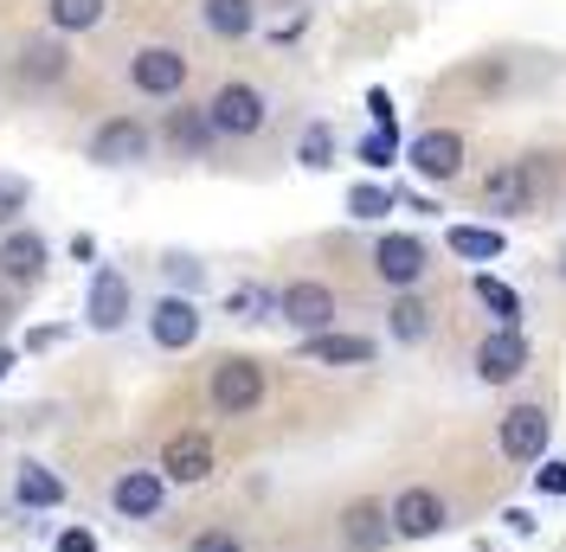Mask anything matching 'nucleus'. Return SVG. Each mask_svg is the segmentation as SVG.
I'll use <instances>...</instances> for the list:
<instances>
[{
  "instance_id": "obj_1",
  "label": "nucleus",
  "mask_w": 566,
  "mask_h": 552,
  "mask_svg": "<svg viewBox=\"0 0 566 552\" xmlns=\"http://www.w3.org/2000/svg\"><path fill=\"white\" fill-rule=\"evenodd\" d=\"M264 405V367L245 360V353H232V360H219L212 367V412L226 417H245Z\"/></svg>"
},
{
  "instance_id": "obj_2",
  "label": "nucleus",
  "mask_w": 566,
  "mask_h": 552,
  "mask_svg": "<svg viewBox=\"0 0 566 552\" xmlns=\"http://www.w3.org/2000/svg\"><path fill=\"white\" fill-rule=\"evenodd\" d=\"M148 129H142L136 116H109V123H97L91 129V161L97 168H136V161H148Z\"/></svg>"
},
{
  "instance_id": "obj_3",
  "label": "nucleus",
  "mask_w": 566,
  "mask_h": 552,
  "mask_svg": "<svg viewBox=\"0 0 566 552\" xmlns=\"http://www.w3.org/2000/svg\"><path fill=\"white\" fill-rule=\"evenodd\" d=\"M207 116H212L219 136H258L271 109H264V91H251V84H226V91L207 104Z\"/></svg>"
},
{
  "instance_id": "obj_4",
  "label": "nucleus",
  "mask_w": 566,
  "mask_h": 552,
  "mask_svg": "<svg viewBox=\"0 0 566 552\" xmlns=\"http://www.w3.org/2000/svg\"><path fill=\"white\" fill-rule=\"evenodd\" d=\"M277 315L290 328H303V335H328V321H335V289L303 276V283H290L277 296Z\"/></svg>"
},
{
  "instance_id": "obj_5",
  "label": "nucleus",
  "mask_w": 566,
  "mask_h": 552,
  "mask_svg": "<svg viewBox=\"0 0 566 552\" xmlns=\"http://www.w3.org/2000/svg\"><path fill=\"white\" fill-rule=\"evenodd\" d=\"M129 84H136L142 97H175L180 84H187V59H180L175 45H142L136 59H129Z\"/></svg>"
},
{
  "instance_id": "obj_6",
  "label": "nucleus",
  "mask_w": 566,
  "mask_h": 552,
  "mask_svg": "<svg viewBox=\"0 0 566 552\" xmlns=\"http://www.w3.org/2000/svg\"><path fill=\"white\" fill-rule=\"evenodd\" d=\"M45 264H52V244L39 238V232L13 225V232L0 238V283L27 289V283H39V276H45Z\"/></svg>"
},
{
  "instance_id": "obj_7",
  "label": "nucleus",
  "mask_w": 566,
  "mask_h": 552,
  "mask_svg": "<svg viewBox=\"0 0 566 552\" xmlns=\"http://www.w3.org/2000/svg\"><path fill=\"white\" fill-rule=\"evenodd\" d=\"M84 315H91V328L97 335H116L123 321H129V276L123 270H97L91 276V296H84Z\"/></svg>"
},
{
  "instance_id": "obj_8",
  "label": "nucleus",
  "mask_w": 566,
  "mask_h": 552,
  "mask_svg": "<svg viewBox=\"0 0 566 552\" xmlns=\"http://www.w3.org/2000/svg\"><path fill=\"white\" fill-rule=\"evenodd\" d=\"M212 476V437H200V431H180V437H168V449H161V482H207Z\"/></svg>"
},
{
  "instance_id": "obj_9",
  "label": "nucleus",
  "mask_w": 566,
  "mask_h": 552,
  "mask_svg": "<svg viewBox=\"0 0 566 552\" xmlns=\"http://www.w3.org/2000/svg\"><path fill=\"white\" fill-rule=\"evenodd\" d=\"M109 501H116L123 520H155L161 501H168V482H161V469H129V476H116Z\"/></svg>"
},
{
  "instance_id": "obj_10",
  "label": "nucleus",
  "mask_w": 566,
  "mask_h": 552,
  "mask_svg": "<svg viewBox=\"0 0 566 552\" xmlns=\"http://www.w3.org/2000/svg\"><path fill=\"white\" fill-rule=\"evenodd\" d=\"M495 444H502L509 463H534V456L547 449V412H541V405H515V412L502 417Z\"/></svg>"
},
{
  "instance_id": "obj_11",
  "label": "nucleus",
  "mask_w": 566,
  "mask_h": 552,
  "mask_svg": "<svg viewBox=\"0 0 566 552\" xmlns=\"http://www.w3.org/2000/svg\"><path fill=\"white\" fill-rule=\"evenodd\" d=\"M148 335H155V347L180 353V347L200 341V309H193L187 296H161V302L148 309Z\"/></svg>"
},
{
  "instance_id": "obj_12",
  "label": "nucleus",
  "mask_w": 566,
  "mask_h": 552,
  "mask_svg": "<svg viewBox=\"0 0 566 552\" xmlns=\"http://www.w3.org/2000/svg\"><path fill=\"white\" fill-rule=\"evenodd\" d=\"M522 367H528V335H522V328H495L490 341L476 347V373L490 385H509Z\"/></svg>"
},
{
  "instance_id": "obj_13",
  "label": "nucleus",
  "mask_w": 566,
  "mask_h": 552,
  "mask_svg": "<svg viewBox=\"0 0 566 552\" xmlns=\"http://www.w3.org/2000/svg\"><path fill=\"white\" fill-rule=\"evenodd\" d=\"M438 527H444V495L406 488V495L392 501V533H399V540H431Z\"/></svg>"
},
{
  "instance_id": "obj_14",
  "label": "nucleus",
  "mask_w": 566,
  "mask_h": 552,
  "mask_svg": "<svg viewBox=\"0 0 566 552\" xmlns=\"http://www.w3.org/2000/svg\"><path fill=\"white\" fill-rule=\"evenodd\" d=\"M406 161L424 173V180H451L463 168V136L458 129H424L412 148H406Z\"/></svg>"
},
{
  "instance_id": "obj_15",
  "label": "nucleus",
  "mask_w": 566,
  "mask_h": 552,
  "mask_svg": "<svg viewBox=\"0 0 566 552\" xmlns=\"http://www.w3.org/2000/svg\"><path fill=\"white\" fill-rule=\"evenodd\" d=\"M374 270L387 276L392 289H412V283L424 276V244L412 238V232H387L380 251H374Z\"/></svg>"
},
{
  "instance_id": "obj_16",
  "label": "nucleus",
  "mask_w": 566,
  "mask_h": 552,
  "mask_svg": "<svg viewBox=\"0 0 566 552\" xmlns=\"http://www.w3.org/2000/svg\"><path fill=\"white\" fill-rule=\"evenodd\" d=\"M541 193V168H522V161H509V168L490 173V187H483V200H490L495 212H522Z\"/></svg>"
},
{
  "instance_id": "obj_17",
  "label": "nucleus",
  "mask_w": 566,
  "mask_h": 552,
  "mask_svg": "<svg viewBox=\"0 0 566 552\" xmlns=\"http://www.w3.org/2000/svg\"><path fill=\"white\" fill-rule=\"evenodd\" d=\"M342 540H348L354 552H380L392 540V514L380 501H354L348 514H342Z\"/></svg>"
},
{
  "instance_id": "obj_18",
  "label": "nucleus",
  "mask_w": 566,
  "mask_h": 552,
  "mask_svg": "<svg viewBox=\"0 0 566 552\" xmlns=\"http://www.w3.org/2000/svg\"><path fill=\"white\" fill-rule=\"evenodd\" d=\"M303 353L322 360V367H367V360H374V341H367V335H335V328H328V335H310Z\"/></svg>"
},
{
  "instance_id": "obj_19",
  "label": "nucleus",
  "mask_w": 566,
  "mask_h": 552,
  "mask_svg": "<svg viewBox=\"0 0 566 552\" xmlns=\"http://www.w3.org/2000/svg\"><path fill=\"white\" fill-rule=\"evenodd\" d=\"M65 71H71V52L59 39H27V45H20V77H27V84H59Z\"/></svg>"
},
{
  "instance_id": "obj_20",
  "label": "nucleus",
  "mask_w": 566,
  "mask_h": 552,
  "mask_svg": "<svg viewBox=\"0 0 566 552\" xmlns=\"http://www.w3.org/2000/svg\"><path fill=\"white\" fill-rule=\"evenodd\" d=\"M109 0H45V20H52V33H91V26H104Z\"/></svg>"
},
{
  "instance_id": "obj_21",
  "label": "nucleus",
  "mask_w": 566,
  "mask_h": 552,
  "mask_svg": "<svg viewBox=\"0 0 566 552\" xmlns=\"http://www.w3.org/2000/svg\"><path fill=\"white\" fill-rule=\"evenodd\" d=\"M200 20H207V33H219V39H245L251 26H258V7H251V0H207Z\"/></svg>"
},
{
  "instance_id": "obj_22",
  "label": "nucleus",
  "mask_w": 566,
  "mask_h": 552,
  "mask_svg": "<svg viewBox=\"0 0 566 552\" xmlns=\"http://www.w3.org/2000/svg\"><path fill=\"white\" fill-rule=\"evenodd\" d=\"M13 495H20V508H59V501H65V482H59L52 469H39V463H20Z\"/></svg>"
},
{
  "instance_id": "obj_23",
  "label": "nucleus",
  "mask_w": 566,
  "mask_h": 552,
  "mask_svg": "<svg viewBox=\"0 0 566 552\" xmlns=\"http://www.w3.org/2000/svg\"><path fill=\"white\" fill-rule=\"evenodd\" d=\"M212 136H219V129H212L207 109H175V116H168V141H175L180 155H207Z\"/></svg>"
},
{
  "instance_id": "obj_24",
  "label": "nucleus",
  "mask_w": 566,
  "mask_h": 552,
  "mask_svg": "<svg viewBox=\"0 0 566 552\" xmlns=\"http://www.w3.org/2000/svg\"><path fill=\"white\" fill-rule=\"evenodd\" d=\"M451 251L490 264V257H502V232H490V225H451Z\"/></svg>"
},
{
  "instance_id": "obj_25",
  "label": "nucleus",
  "mask_w": 566,
  "mask_h": 552,
  "mask_svg": "<svg viewBox=\"0 0 566 552\" xmlns=\"http://www.w3.org/2000/svg\"><path fill=\"white\" fill-rule=\"evenodd\" d=\"M476 302H483L502 328H515V321H522V296H515L509 283H495V276H476Z\"/></svg>"
},
{
  "instance_id": "obj_26",
  "label": "nucleus",
  "mask_w": 566,
  "mask_h": 552,
  "mask_svg": "<svg viewBox=\"0 0 566 552\" xmlns=\"http://www.w3.org/2000/svg\"><path fill=\"white\" fill-rule=\"evenodd\" d=\"M264 309H277V296H271L264 283H239V289L226 296V315H239V321H264Z\"/></svg>"
},
{
  "instance_id": "obj_27",
  "label": "nucleus",
  "mask_w": 566,
  "mask_h": 552,
  "mask_svg": "<svg viewBox=\"0 0 566 552\" xmlns=\"http://www.w3.org/2000/svg\"><path fill=\"white\" fill-rule=\"evenodd\" d=\"M387 315H392V335H399V341H424V328H431V315H424L419 296H399Z\"/></svg>"
},
{
  "instance_id": "obj_28",
  "label": "nucleus",
  "mask_w": 566,
  "mask_h": 552,
  "mask_svg": "<svg viewBox=\"0 0 566 552\" xmlns=\"http://www.w3.org/2000/svg\"><path fill=\"white\" fill-rule=\"evenodd\" d=\"M392 206H399V200H392L387 187H374V180H360L348 193V219H387Z\"/></svg>"
},
{
  "instance_id": "obj_29",
  "label": "nucleus",
  "mask_w": 566,
  "mask_h": 552,
  "mask_svg": "<svg viewBox=\"0 0 566 552\" xmlns=\"http://www.w3.org/2000/svg\"><path fill=\"white\" fill-rule=\"evenodd\" d=\"M328 155H335V129H328V123L303 129V148H296V161H303V168H328Z\"/></svg>"
},
{
  "instance_id": "obj_30",
  "label": "nucleus",
  "mask_w": 566,
  "mask_h": 552,
  "mask_svg": "<svg viewBox=\"0 0 566 552\" xmlns=\"http://www.w3.org/2000/svg\"><path fill=\"white\" fill-rule=\"evenodd\" d=\"M20 212H27V180L20 173H0V232H13Z\"/></svg>"
},
{
  "instance_id": "obj_31",
  "label": "nucleus",
  "mask_w": 566,
  "mask_h": 552,
  "mask_svg": "<svg viewBox=\"0 0 566 552\" xmlns=\"http://www.w3.org/2000/svg\"><path fill=\"white\" fill-rule=\"evenodd\" d=\"M392 148H399V136H392V129H374V136H360V161H367V168H387Z\"/></svg>"
},
{
  "instance_id": "obj_32",
  "label": "nucleus",
  "mask_w": 566,
  "mask_h": 552,
  "mask_svg": "<svg viewBox=\"0 0 566 552\" xmlns=\"http://www.w3.org/2000/svg\"><path fill=\"white\" fill-rule=\"evenodd\" d=\"M52 552H97V533H91V527H65Z\"/></svg>"
},
{
  "instance_id": "obj_33",
  "label": "nucleus",
  "mask_w": 566,
  "mask_h": 552,
  "mask_svg": "<svg viewBox=\"0 0 566 552\" xmlns=\"http://www.w3.org/2000/svg\"><path fill=\"white\" fill-rule=\"evenodd\" d=\"M187 552H245V546H239L232 533H219V527H212V533H193V546H187Z\"/></svg>"
},
{
  "instance_id": "obj_34",
  "label": "nucleus",
  "mask_w": 566,
  "mask_h": 552,
  "mask_svg": "<svg viewBox=\"0 0 566 552\" xmlns=\"http://www.w3.org/2000/svg\"><path fill=\"white\" fill-rule=\"evenodd\" d=\"M534 488H541V495H566V463H541Z\"/></svg>"
},
{
  "instance_id": "obj_35",
  "label": "nucleus",
  "mask_w": 566,
  "mask_h": 552,
  "mask_svg": "<svg viewBox=\"0 0 566 552\" xmlns=\"http://www.w3.org/2000/svg\"><path fill=\"white\" fill-rule=\"evenodd\" d=\"M367 109H374V129H392V97L387 91H367Z\"/></svg>"
},
{
  "instance_id": "obj_36",
  "label": "nucleus",
  "mask_w": 566,
  "mask_h": 552,
  "mask_svg": "<svg viewBox=\"0 0 566 552\" xmlns=\"http://www.w3.org/2000/svg\"><path fill=\"white\" fill-rule=\"evenodd\" d=\"M168 276H175V283H193V289H200V264H193V257H168Z\"/></svg>"
},
{
  "instance_id": "obj_37",
  "label": "nucleus",
  "mask_w": 566,
  "mask_h": 552,
  "mask_svg": "<svg viewBox=\"0 0 566 552\" xmlns=\"http://www.w3.org/2000/svg\"><path fill=\"white\" fill-rule=\"evenodd\" d=\"M502 520H509V527H515L522 540H528V533H534V514H528V508H509V514H502Z\"/></svg>"
},
{
  "instance_id": "obj_38",
  "label": "nucleus",
  "mask_w": 566,
  "mask_h": 552,
  "mask_svg": "<svg viewBox=\"0 0 566 552\" xmlns=\"http://www.w3.org/2000/svg\"><path fill=\"white\" fill-rule=\"evenodd\" d=\"M13 321V283H0V328Z\"/></svg>"
},
{
  "instance_id": "obj_39",
  "label": "nucleus",
  "mask_w": 566,
  "mask_h": 552,
  "mask_svg": "<svg viewBox=\"0 0 566 552\" xmlns=\"http://www.w3.org/2000/svg\"><path fill=\"white\" fill-rule=\"evenodd\" d=\"M7 367H13V353H7V347H0V380H7Z\"/></svg>"
},
{
  "instance_id": "obj_40",
  "label": "nucleus",
  "mask_w": 566,
  "mask_h": 552,
  "mask_svg": "<svg viewBox=\"0 0 566 552\" xmlns=\"http://www.w3.org/2000/svg\"><path fill=\"white\" fill-rule=\"evenodd\" d=\"M560 276H566V251H560Z\"/></svg>"
}]
</instances>
